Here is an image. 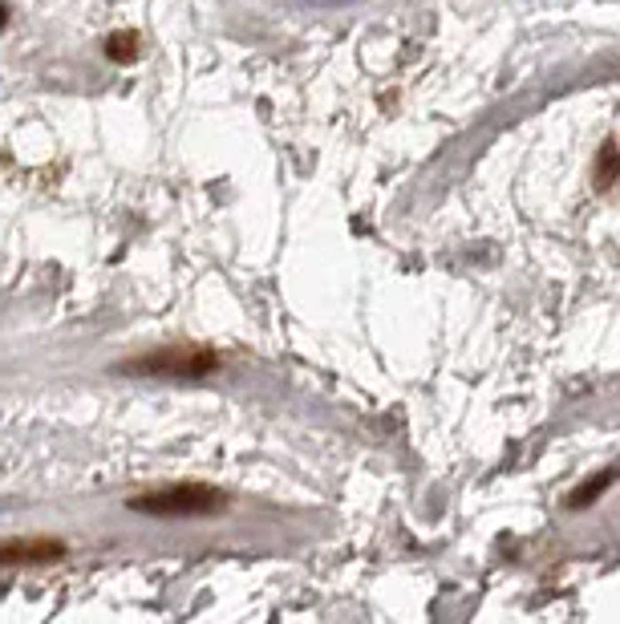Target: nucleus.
I'll return each mask as SVG.
<instances>
[{
	"instance_id": "nucleus-1",
	"label": "nucleus",
	"mask_w": 620,
	"mask_h": 624,
	"mask_svg": "<svg viewBox=\"0 0 620 624\" xmlns=\"http://www.w3.org/2000/svg\"><path fill=\"white\" fill-rule=\"evenodd\" d=\"M223 369V357L207 345H163L143 357H130L118 366V374L130 377H167V381H199Z\"/></svg>"
},
{
	"instance_id": "nucleus-2",
	"label": "nucleus",
	"mask_w": 620,
	"mask_h": 624,
	"mask_svg": "<svg viewBox=\"0 0 620 624\" xmlns=\"http://www.w3.org/2000/svg\"><path fill=\"white\" fill-rule=\"evenodd\" d=\"M228 503L231 499L215 487H203V482H174V487H159V490H146V495H134V499H126V507L138 511V515H154V519H203V515H223Z\"/></svg>"
},
{
	"instance_id": "nucleus-3",
	"label": "nucleus",
	"mask_w": 620,
	"mask_h": 624,
	"mask_svg": "<svg viewBox=\"0 0 620 624\" xmlns=\"http://www.w3.org/2000/svg\"><path fill=\"white\" fill-rule=\"evenodd\" d=\"M69 556L66 539L53 535H20L0 539V567H29V564H58Z\"/></svg>"
},
{
	"instance_id": "nucleus-4",
	"label": "nucleus",
	"mask_w": 620,
	"mask_h": 624,
	"mask_svg": "<svg viewBox=\"0 0 620 624\" xmlns=\"http://www.w3.org/2000/svg\"><path fill=\"white\" fill-rule=\"evenodd\" d=\"M616 179H620V146H616V138H604L601 150H596V163H592V187L608 191Z\"/></svg>"
},
{
	"instance_id": "nucleus-5",
	"label": "nucleus",
	"mask_w": 620,
	"mask_h": 624,
	"mask_svg": "<svg viewBox=\"0 0 620 624\" xmlns=\"http://www.w3.org/2000/svg\"><path fill=\"white\" fill-rule=\"evenodd\" d=\"M616 479H620V471H616V466H608V471H601V474H592V479H584L580 487H576L572 495H568V507H572V511L592 507V503L601 499V495H604V490H608Z\"/></svg>"
},
{
	"instance_id": "nucleus-6",
	"label": "nucleus",
	"mask_w": 620,
	"mask_h": 624,
	"mask_svg": "<svg viewBox=\"0 0 620 624\" xmlns=\"http://www.w3.org/2000/svg\"><path fill=\"white\" fill-rule=\"evenodd\" d=\"M138 53H143V41H138V33H110L105 37V58L118 61V65H134L138 61Z\"/></svg>"
},
{
	"instance_id": "nucleus-7",
	"label": "nucleus",
	"mask_w": 620,
	"mask_h": 624,
	"mask_svg": "<svg viewBox=\"0 0 620 624\" xmlns=\"http://www.w3.org/2000/svg\"><path fill=\"white\" fill-rule=\"evenodd\" d=\"M9 29V4H0V33Z\"/></svg>"
}]
</instances>
